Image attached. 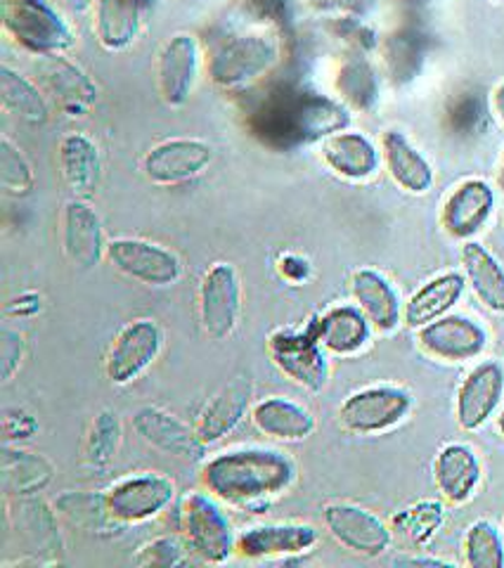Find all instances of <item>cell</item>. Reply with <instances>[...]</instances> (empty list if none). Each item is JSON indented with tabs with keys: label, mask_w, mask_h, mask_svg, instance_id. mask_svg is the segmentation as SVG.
Returning <instances> with one entry per match:
<instances>
[{
	"label": "cell",
	"mask_w": 504,
	"mask_h": 568,
	"mask_svg": "<svg viewBox=\"0 0 504 568\" xmlns=\"http://www.w3.org/2000/svg\"><path fill=\"white\" fill-rule=\"evenodd\" d=\"M292 459L275 450H232L209 459L202 471L206 490L238 507L261 505L294 484Z\"/></svg>",
	"instance_id": "obj_1"
},
{
	"label": "cell",
	"mask_w": 504,
	"mask_h": 568,
	"mask_svg": "<svg viewBox=\"0 0 504 568\" xmlns=\"http://www.w3.org/2000/svg\"><path fill=\"white\" fill-rule=\"evenodd\" d=\"M280 39L273 33L254 31L230 36L213 48L209 77L223 91H242L273 71L280 62Z\"/></svg>",
	"instance_id": "obj_2"
},
{
	"label": "cell",
	"mask_w": 504,
	"mask_h": 568,
	"mask_svg": "<svg viewBox=\"0 0 504 568\" xmlns=\"http://www.w3.org/2000/svg\"><path fill=\"white\" fill-rule=\"evenodd\" d=\"M3 27L36 58L64 55L74 45V33L46 0H3Z\"/></svg>",
	"instance_id": "obj_3"
},
{
	"label": "cell",
	"mask_w": 504,
	"mask_h": 568,
	"mask_svg": "<svg viewBox=\"0 0 504 568\" xmlns=\"http://www.w3.org/2000/svg\"><path fill=\"white\" fill-rule=\"evenodd\" d=\"M180 536L206 564H223L238 549L228 517L204 493H188L180 503Z\"/></svg>",
	"instance_id": "obj_4"
},
{
	"label": "cell",
	"mask_w": 504,
	"mask_h": 568,
	"mask_svg": "<svg viewBox=\"0 0 504 568\" xmlns=\"http://www.w3.org/2000/svg\"><path fill=\"white\" fill-rule=\"evenodd\" d=\"M242 315V282L230 263H213L200 284V323L213 342L238 329Z\"/></svg>",
	"instance_id": "obj_5"
},
{
	"label": "cell",
	"mask_w": 504,
	"mask_h": 568,
	"mask_svg": "<svg viewBox=\"0 0 504 568\" xmlns=\"http://www.w3.org/2000/svg\"><path fill=\"white\" fill-rule=\"evenodd\" d=\"M104 258L110 261L119 273L131 277L148 287H169L180 280L183 265L169 248L148 240L119 237L107 242Z\"/></svg>",
	"instance_id": "obj_6"
},
{
	"label": "cell",
	"mask_w": 504,
	"mask_h": 568,
	"mask_svg": "<svg viewBox=\"0 0 504 568\" xmlns=\"http://www.w3.org/2000/svg\"><path fill=\"white\" fill-rule=\"evenodd\" d=\"M412 398L399 386H370L344 400L339 419L353 434H380L405 419Z\"/></svg>",
	"instance_id": "obj_7"
},
{
	"label": "cell",
	"mask_w": 504,
	"mask_h": 568,
	"mask_svg": "<svg viewBox=\"0 0 504 568\" xmlns=\"http://www.w3.org/2000/svg\"><path fill=\"white\" fill-rule=\"evenodd\" d=\"M268 353L273 363L284 372L286 377L294 379L296 384L320 390L325 388L330 377V365L325 353H322V344L315 334V327L305 332H278L270 336Z\"/></svg>",
	"instance_id": "obj_8"
},
{
	"label": "cell",
	"mask_w": 504,
	"mask_h": 568,
	"mask_svg": "<svg viewBox=\"0 0 504 568\" xmlns=\"http://www.w3.org/2000/svg\"><path fill=\"white\" fill-rule=\"evenodd\" d=\"M161 346H164V334L154 320H133L117 334L107 353V377L119 386L135 382L159 358Z\"/></svg>",
	"instance_id": "obj_9"
},
{
	"label": "cell",
	"mask_w": 504,
	"mask_h": 568,
	"mask_svg": "<svg viewBox=\"0 0 504 568\" xmlns=\"http://www.w3.org/2000/svg\"><path fill=\"white\" fill-rule=\"evenodd\" d=\"M175 495L171 478L161 474H135L121 478L104 493L107 507L119 524H140L164 511Z\"/></svg>",
	"instance_id": "obj_10"
},
{
	"label": "cell",
	"mask_w": 504,
	"mask_h": 568,
	"mask_svg": "<svg viewBox=\"0 0 504 568\" xmlns=\"http://www.w3.org/2000/svg\"><path fill=\"white\" fill-rule=\"evenodd\" d=\"M213 162L209 142L196 138H171L154 145L145 159L142 171L154 185H183L200 178Z\"/></svg>",
	"instance_id": "obj_11"
},
{
	"label": "cell",
	"mask_w": 504,
	"mask_h": 568,
	"mask_svg": "<svg viewBox=\"0 0 504 568\" xmlns=\"http://www.w3.org/2000/svg\"><path fill=\"white\" fill-rule=\"evenodd\" d=\"M157 91L169 106L185 104L200 77V41L192 33H175L159 50Z\"/></svg>",
	"instance_id": "obj_12"
},
{
	"label": "cell",
	"mask_w": 504,
	"mask_h": 568,
	"mask_svg": "<svg viewBox=\"0 0 504 568\" xmlns=\"http://www.w3.org/2000/svg\"><path fill=\"white\" fill-rule=\"evenodd\" d=\"M133 429L138 436L150 443L152 448L173 455L185 462H200L206 455L204 438L196 429H190L185 422H180L171 413L161 410V407L145 405L133 415Z\"/></svg>",
	"instance_id": "obj_13"
},
{
	"label": "cell",
	"mask_w": 504,
	"mask_h": 568,
	"mask_svg": "<svg viewBox=\"0 0 504 568\" xmlns=\"http://www.w3.org/2000/svg\"><path fill=\"white\" fill-rule=\"evenodd\" d=\"M325 526L336 542L353 549L357 555L380 557L391 545L389 526L380 517H374L372 511L357 505H349V503L327 505Z\"/></svg>",
	"instance_id": "obj_14"
},
{
	"label": "cell",
	"mask_w": 504,
	"mask_h": 568,
	"mask_svg": "<svg viewBox=\"0 0 504 568\" xmlns=\"http://www.w3.org/2000/svg\"><path fill=\"white\" fill-rule=\"evenodd\" d=\"M485 344H488V334L464 315H443L420 327V346L447 363L472 361L483 353Z\"/></svg>",
	"instance_id": "obj_15"
},
{
	"label": "cell",
	"mask_w": 504,
	"mask_h": 568,
	"mask_svg": "<svg viewBox=\"0 0 504 568\" xmlns=\"http://www.w3.org/2000/svg\"><path fill=\"white\" fill-rule=\"evenodd\" d=\"M62 252L74 268L90 271L107 254L102 223L88 200H69L62 213Z\"/></svg>",
	"instance_id": "obj_16"
},
{
	"label": "cell",
	"mask_w": 504,
	"mask_h": 568,
	"mask_svg": "<svg viewBox=\"0 0 504 568\" xmlns=\"http://www.w3.org/2000/svg\"><path fill=\"white\" fill-rule=\"evenodd\" d=\"M39 71L46 95H50L52 102L58 104V110H62L64 114L85 116L90 106L95 104L98 85L90 81V77L79 64L67 60L64 55L41 58Z\"/></svg>",
	"instance_id": "obj_17"
},
{
	"label": "cell",
	"mask_w": 504,
	"mask_h": 568,
	"mask_svg": "<svg viewBox=\"0 0 504 568\" xmlns=\"http://www.w3.org/2000/svg\"><path fill=\"white\" fill-rule=\"evenodd\" d=\"M504 394V369L488 361L474 367L457 390V422L464 432H476L488 422Z\"/></svg>",
	"instance_id": "obj_18"
},
{
	"label": "cell",
	"mask_w": 504,
	"mask_h": 568,
	"mask_svg": "<svg viewBox=\"0 0 504 568\" xmlns=\"http://www.w3.org/2000/svg\"><path fill=\"white\" fill-rule=\"evenodd\" d=\"M495 209V192L493 187L472 178V181H464L453 190V194L445 200L441 223L445 233L455 240H470L478 230L488 223L491 213Z\"/></svg>",
	"instance_id": "obj_19"
},
{
	"label": "cell",
	"mask_w": 504,
	"mask_h": 568,
	"mask_svg": "<svg viewBox=\"0 0 504 568\" xmlns=\"http://www.w3.org/2000/svg\"><path fill=\"white\" fill-rule=\"evenodd\" d=\"M317 542V530L309 524H268L244 530L238 552L249 559L303 555Z\"/></svg>",
	"instance_id": "obj_20"
},
{
	"label": "cell",
	"mask_w": 504,
	"mask_h": 568,
	"mask_svg": "<svg viewBox=\"0 0 504 568\" xmlns=\"http://www.w3.org/2000/svg\"><path fill=\"white\" fill-rule=\"evenodd\" d=\"M60 175L67 190L74 194L77 200H90L98 192L100 185V150L93 140L83 133H69L60 142L58 152Z\"/></svg>",
	"instance_id": "obj_21"
},
{
	"label": "cell",
	"mask_w": 504,
	"mask_h": 568,
	"mask_svg": "<svg viewBox=\"0 0 504 568\" xmlns=\"http://www.w3.org/2000/svg\"><path fill=\"white\" fill-rule=\"evenodd\" d=\"M320 154L322 162L349 181H365L380 169V152H376L374 142L355 131H341L325 138Z\"/></svg>",
	"instance_id": "obj_22"
},
{
	"label": "cell",
	"mask_w": 504,
	"mask_h": 568,
	"mask_svg": "<svg viewBox=\"0 0 504 568\" xmlns=\"http://www.w3.org/2000/svg\"><path fill=\"white\" fill-rule=\"evenodd\" d=\"M8 519L17 532V538L27 545V552L36 555V559H39V555L50 557L60 552L58 524L43 500H36L31 495L20 497L12 511H8ZM39 561L46 564L43 559Z\"/></svg>",
	"instance_id": "obj_23"
},
{
	"label": "cell",
	"mask_w": 504,
	"mask_h": 568,
	"mask_svg": "<svg viewBox=\"0 0 504 568\" xmlns=\"http://www.w3.org/2000/svg\"><path fill=\"white\" fill-rule=\"evenodd\" d=\"M95 36L104 50L119 52L135 43L145 22V0H95Z\"/></svg>",
	"instance_id": "obj_24"
},
{
	"label": "cell",
	"mask_w": 504,
	"mask_h": 568,
	"mask_svg": "<svg viewBox=\"0 0 504 568\" xmlns=\"http://www.w3.org/2000/svg\"><path fill=\"white\" fill-rule=\"evenodd\" d=\"M351 292L357 308L365 313L370 325L380 332H391L401 323V301L391 282L372 268L353 273Z\"/></svg>",
	"instance_id": "obj_25"
},
{
	"label": "cell",
	"mask_w": 504,
	"mask_h": 568,
	"mask_svg": "<svg viewBox=\"0 0 504 568\" xmlns=\"http://www.w3.org/2000/svg\"><path fill=\"white\" fill-rule=\"evenodd\" d=\"M251 390H254L251 379L238 377L228 386H223L219 394L206 403L202 419L196 424V432H200L204 443L221 440L223 436H228L232 429H235L249 410Z\"/></svg>",
	"instance_id": "obj_26"
},
{
	"label": "cell",
	"mask_w": 504,
	"mask_h": 568,
	"mask_svg": "<svg viewBox=\"0 0 504 568\" xmlns=\"http://www.w3.org/2000/svg\"><path fill=\"white\" fill-rule=\"evenodd\" d=\"M434 476H436V486L447 503H455V505L466 503L481 481L478 457L470 446L453 443V446H445L439 453Z\"/></svg>",
	"instance_id": "obj_27"
},
{
	"label": "cell",
	"mask_w": 504,
	"mask_h": 568,
	"mask_svg": "<svg viewBox=\"0 0 504 568\" xmlns=\"http://www.w3.org/2000/svg\"><path fill=\"white\" fill-rule=\"evenodd\" d=\"M382 154L395 185L403 190L422 194L434 183V169L403 133L386 131L382 138Z\"/></svg>",
	"instance_id": "obj_28"
},
{
	"label": "cell",
	"mask_w": 504,
	"mask_h": 568,
	"mask_svg": "<svg viewBox=\"0 0 504 568\" xmlns=\"http://www.w3.org/2000/svg\"><path fill=\"white\" fill-rule=\"evenodd\" d=\"M251 422L261 434L280 440H303L315 432V417L303 405L278 396L256 403Z\"/></svg>",
	"instance_id": "obj_29"
},
{
	"label": "cell",
	"mask_w": 504,
	"mask_h": 568,
	"mask_svg": "<svg viewBox=\"0 0 504 568\" xmlns=\"http://www.w3.org/2000/svg\"><path fill=\"white\" fill-rule=\"evenodd\" d=\"M313 327L322 348L336 355H353L370 339V320L363 311L353 306H339L327 311L315 320Z\"/></svg>",
	"instance_id": "obj_30"
},
{
	"label": "cell",
	"mask_w": 504,
	"mask_h": 568,
	"mask_svg": "<svg viewBox=\"0 0 504 568\" xmlns=\"http://www.w3.org/2000/svg\"><path fill=\"white\" fill-rule=\"evenodd\" d=\"M462 265L481 304L493 313H504V268L500 261L478 242H466L462 246Z\"/></svg>",
	"instance_id": "obj_31"
},
{
	"label": "cell",
	"mask_w": 504,
	"mask_h": 568,
	"mask_svg": "<svg viewBox=\"0 0 504 568\" xmlns=\"http://www.w3.org/2000/svg\"><path fill=\"white\" fill-rule=\"evenodd\" d=\"M464 284L466 280L460 273H445L436 280L426 282L424 287L407 301L405 325L424 327L429 323H434V320L447 315V311L460 301Z\"/></svg>",
	"instance_id": "obj_32"
},
{
	"label": "cell",
	"mask_w": 504,
	"mask_h": 568,
	"mask_svg": "<svg viewBox=\"0 0 504 568\" xmlns=\"http://www.w3.org/2000/svg\"><path fill=\"white\" fill-rule=\"evenodd\" d=\"M290 121L296 135L313 140L341 133L351 123V116L344 106L336 104L334 100L309 95L292 104Z\"/></svg>",
	"instance_id": "obj_33"
},
{
	"label": "cell",
	"mask_w": 504,
	"mask_h": 568,
	"mask_svg": "<svg viewBox=\"0 0 504 568\" xmlns=\"http://www.w3.org/2000/svg\"><path fill=\"white\" fill-rule=\"evenodd\" d=\"M0 100H3L8 114L27 123H46L50 116L46 93L10 67L0 69Z\"/></svg>",
	"instance_id": "obj_34"
},
{
	"label": "cell",
	"mask_w": 504,
	"mask_h": 568,
	"mask_svg": "<svg viewBox=\"0 0 504 568\" xmlns=\"http://www.w3.org/2000/svg\"><path fill=\"white\" fill-rule=\"evenodd\" d=\"M52 478V465L36 453L27 450H3V490L8 495L27 497L43 490Z\"/></svg>",
	"instance_id": "obj_35"
},
{
	"label": "cell",
	"mask_w": 504,
	"mask_h": 568,
	"mask_svg": "<svg viewBox=\"0 0 504 568\" xmlns=\"http://www.w3.org/2000/svg\"><path fill=\"white\" fill-rule=\"evenodd\" d=\"M56 507L64 514L71 524H77L90 532H102V530H112V528L121 526L110 514L104 495L64 493L62 497H58Z\"/></svg>",
	"instance_id": "obj_36"
},
{
	"label": "cell",
	"mask_w": 504,
	"mask_h": 568,
	"mask_svg": "<svg viewBox=\"0 0 504 568\" xmlns=\"http://www.w3.org/2000/svg\"><path fill=\"white\" fill-rule=\"evenodd\" d=\"M445 507L436 500H422L393 517V530L410 545H426L443 526Z\"/></svg>",
	"instance_id": "obj_37"
},
{
	"label": "cell",
	"mask_w": 504,
	"mask_h": 568,
	"mask_svg": "<svg viewBox=\"0 0 504 568\" xmlns=\"http://www.w3.org/2000/svg\"><path fill=\"white\" fill-rule=\"evenodd\" d=\"M119 446H121V422L114 413L102 410L93 419V424H90L83 457L90 467L104 469L110 467V462L117 457Z\"/></svg>",
	"instance_id": "obj_38"
},
{
	"label": "cell",
	"mask_w": 504,
	"mask_h": 568,
	"mask_svg": "<svg viewBox=\"0 0 504 568\" xmlns=\"http://www.w3.org/2000/svg\"><path fill=\"white\" fill-rule=\"evenodd\" d=\"M464 557L472 568H502L504 545L500 532L488 521H476L464 538Z\"/></svg>",
	"instance_id": "obj_39"
},
{
	"label": "cell",
	"mask_w": 504,
	"mask_h": 568,
	"mask_svg": "<svg viewBox=\"0 0 504 568\" xmlns=\"http://www.w3.org/2000/svg\"><path fill=\"white\" fill-rule=\"evenodd\" d=\"M0 185L12 197H27L36 185V175L27 154L10 138L0 140Z\"/></svg>",
	"instance_id": "obj_40"
},
{
	"label": "cell",
	"mask_w": 504,
	"mask_h": 568,
	"mask_svg": "<svg viewBox=\"0 0 504 568\" xmlns=\"http://www.w3.org/2000/svg\"><path fill=\"white\" fill-rule=\"evenodd\" d=\"M190 547L185 545L183 536H164L157 538L148 545H142L138 549V555L133 557L135 566H161V568H171V566H183L188 561Z\"/></svg>",
	"instance_id": "obj_41"
},
{
	"label": "cell",
	"mask_w": 504,
	"mask_h": 568,
	"mask_svg": "<svg viewBox=\"0 0 504 568\" xmlns=\"http://www.w3.org/2000/svg\"><path fill=\"white\" fill-rule=\"evenodd\" d=\"M24 358V336L14 329L0 332V372H3V379L10 382L17 369H20Z\"/></svg>",
	"instance_id": "obj_42"
},
{
	"label": "cell",
	"mask_w": 504,
	"mask_h": 568,
	"mask_svg": "<svg viewBox=\"0 0 504 568\" xmlns=\"http://www.w3.org/2000/svg\"><path fill=\"white\" fill-rule=\"evenodd\" d=\"M3 429H6V436L10 440L12 438H29V436L39 432V422H36L24 410H8L6 419H3Z\"/></svg>",
	"instance_id": "obj_43"
},
{
	"label": "cell",
	"mask_w": 504,
	"mask_h": 568,
	"mask_svg": "<svg viewBox=\"0 0 504 568\" xmlns=\"http://www.w3.org/2000/svg\"><path fill=\"white\" fill-rule=\"evenodd\" d=\"M41 311V296L39 294H22L20 298H14L12 304L8 306V315L14 317H24V315H33Z\"/></svg>",
	"instance_id": "obj_44"
},
{
	"label": "cell",
	"mask_w": 504,
	"mask_h": 568,
	"mask_svg": "<svg viewBox=\"0 0 504 568\" xmlns=\"http://www.w3.org/2000/svg\"><path fill=\"white\" fill-rule=\"evenodd\" d=\"M294 271H296V277L303 280L305 273H309V263H305L303 258H296V256H284L282 258V273L294 280Z\"/></svg>",
	"instance_id": "obj_45"
},
{
	"label": "cell",
	"mask_w": 504,
	"mask_h": 568,
	"mask_svg": "<svg viewBox=\"0 0 504 568\" xmlns=\"http://www.w3.org/2000/svg\"><path fill=\"white\" fill-rule=\"evenodd\" d=\"M395 564H401V566H447V561L434 559V557H403V559H395Z\"/></svg>",
	"instance_id": "obj_46"
},
{
	"label": "cell",
	"mask_w": 504,
	"mask_h": 568,
	"mask_svg": "<svg viewBox=\"0 0 504 568\" xmlns=\"http://www.w3.org/2000/svg\"><path fill=\"white\" fill-rule=\"evenodd\" d=\"M493 110H495L497 119L504 123V83H500L493 91Z\"/></svg>",
	"instance_id": "obj_47"
},
{
	"label": "cell",
	"mask_w": 504,
	"mask_h": 568,
	"mask_svg": "<svg viewBox=\"0 0 504 568\" xmlns=\"http://www.w3.org/2000/svg\"><path fill=\"white\" fill-rule=\"evenodd\" d=\"M67 6H69L71 10L83 12V10H88L90 6H95V0H67Z\"/></svg>",
	"instance_id": "obj_48"
},
{
	"label": "cell",
	"mask_w": 504,
	"mask_h": 568,
	"mask_svg": "<svg viewBox=\"0 0 504 568\" xmlns=\"http://www.w3.org/2000/svg\"><path fill=\"white\" fill-rule=\"evenodd\" d=\"M497 429H500V434L504 436V410H502V415L497 417Z\"/></svg>",
	"instance_id": "obj_49"
},
{
	"label": "cell",
	"mask_w": 504,
	"mask_h": 568,
	"mask_svg": "<svg viewBox=\"0 0 504 568\" xmlns=\"http://www.w3.org/2000/svg\"><path fill=\"white\" fill-rule=\"evenodd\" d=\"M500 187L504 190V162H502V169H500Z\"/></svg>",
	"instance_id": "obj_50"
},
{
	"label": "cell",
	"mask_w": 504,
	"mask_h": 568,
	"mask_svg": "<svg viewBox=\"0 0 504 568\" xmlns=\"http://www.w3.org/2000/svg\"><path fill=\"white\" fill-rule=\"evenodd\" d=\"M493 3H504V0H493Z\"/></svg>",
	"instance_id": "obj_51"
}]
</instances>
